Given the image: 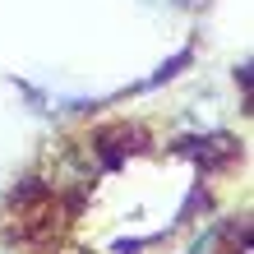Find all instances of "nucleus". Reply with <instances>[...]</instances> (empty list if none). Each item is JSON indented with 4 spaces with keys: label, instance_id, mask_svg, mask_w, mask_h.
<instances>
[]
</instances>
